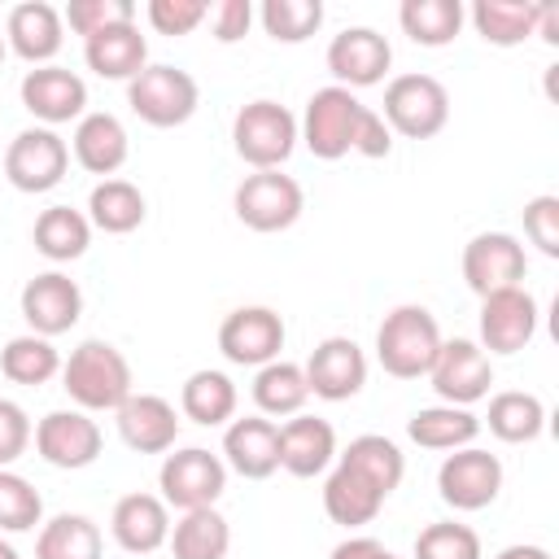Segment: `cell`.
<instances>
[{"mask_svg": "<svg viewBox=\"0 0 559 559\" xmlns=\"http://www.w3.org/2000/svg\"><path fill=\"white\" fill-rule=\"evenodd\" d=\"M17 306H22L26 328H31L35 336H48V341H52V336H61V332H70V328L79 323V314H83V293H79V284H74L66 271H44V275L26 280Z\"/></svg>", "mask_w": 559, "mask_h": 559, "instance_id": "e0dca14e", "label": "cell"}, {"mask_svg": "<svg viewBox=\"0 0 559 559\" xmlns=\"http://www.w3.org/2000/svg\"><path fill=\"white\" fill-rule=\"evenodd\" d=\"M157 489H162L157 498L166 507H179V511L214 507L227 489V463L218 454H210L205 445H183V450L162 459Z\"/></svg>", "mask_w": 559, "mask_h": 559, "instance_id": "ba28073f", "label": "cell"}, {"mask_svg": "<svg viewBox=\"0 0 559 559\" xmlns=\"http://www.w3.org/2000/svg\"><path fill=\"white\" fill-rule=\"evenodd\" d=\"M393 148V131L384 127V118L376 109L362 105V118H358V131H354V153L362 157H389Z\"/></svg>", "mask_w": 559, "mask_h": 559, "instance_id": "c3c4849f", "label": "cell"}, {"mask_svg": "<svg viewBox=\"0 0 559 559\" xmlns=\"http://www.w3.org/2000/svg\"><path fill=\"white\" fill-rule=\"evenodd\" d=\"M489 432L507 445H524V441H537L542 428H546V406L537 393H524V389H507V393H493L489 397V415H485Z\"/></svg>", "mask_w": 559, "mask_h": 559, "instance_id": "e575fe53", "label": "cell"}, {"mask_svg": "<svg viewBox=\"0 0 559 559\" xmlns=\"http://www.w3.org/2000/svg\"><path fill=\"white\" fill-rule=\"evenodd\" d=\"M35 249L48 258V262H74L87 253L92 245V223L83 210L74 205H48L39 218H35V231H31Z\"/></svg>", "mask_w": 559, "mask_h": 559, "instance_id": "1f68e13d", "label": "cell"}, {"mask_svg": "<svg viewBox=\"0 0 559 559\" xmlns=\"http://www.w3.org/2000/svg\"><path fill=\"white\" fill-rule=\"evenodd\" d=\"M223 463L245 480H266L280 472V424L266 415L231 419L223 432Z\"/></svg>", "mask_w": 559, "mask_h": 559, "instance_id": "ffe728a7", "label": "cell"}, {"mask_svg": "<svg viewBox=\"0 0 559 559\" xmlns=\"http://www.w3.org/2000/svg\"><path fill=\"white\" fill-rule=\"evenodd\" d=\"M35 524H44L39 489L13 467H0V533H31Z\"/></svg>", "mask_w": 559, "mask_h": 559, "instance_id": "60d3db41", "label": "cell"}, {"mask_svg": "<svg viewBox=\"0 0 559 559\" xmlns=\"http://www.w3.org/2000/svg\"><path fill=\"white\" fill-rule=\"evenodd\" d=\"M205 22H210V31H214L218 44H236L253 26V4L249 0H218V4H210Z\"/></svg>", "mask_w": 559, "mask_h": 559, "instance_id": "7dc6e473", "label": "cell"}, {"mask_svg": "<svg viewBox=\"0 0 559 559\" xmlns=\"http://www.w3.org/2000/svg\"><path fill=\"white\" fill-rule=\"evenodd\" d=\"M0 559H22V555H17V546H13V542H4V537H0Z\"/></svg>", "mask_w": 559, "mask_h": 559, "instance_id": "f5cc1de1", "label": "cell"}, {"mask_svg": "<svg viewBox=\"0 0 559 559\" xmlns=\"http://www.w3.org/2000/svg\"><path fill=\"white\" fill-rule=\"evenodd\" d=\"M70 170V144L52 127H26L4 148V175L17 192H52Z\"/></svg>", "mask_w": 559, "mask_h": 559, "instance_id": "9c48e42d", "label": "cell"}, {"mask_svg": "<svg viewBox=\"0 0 559 559\" xmlns=\"http://www.w3.org/2000/svg\"><path fill=\"white\" fill-rule=\"evenodd\" d=\"M144 192L131 179H100L87 197V223L105 236H127L144 223Z\"/></svg>", "mask_w": 559, "mask_h": 559, "instance_id": "4dcf8cb0", "label": "cell"}, {"mask_svg": "<svg viewBox=\"0 0 559 559\" xmlns=\"http://www.w3.org/2000/svg\"><path fill=\"white\" fill-rule=\"evenodd\" d=\"M166 546H170L175 559H227L231 524L223 520L218 507H197V511H183V520L170 524Z\"/></svg>", "mask_w": 559, "mask_h": 559, "instance_id": "83f0119b", "label": "cell"}, {"mask_svg": "<svg viewBox=\"0 0 559 559\" xmlns=\"http://www.w3.org/2000/svg\"><path fill=\"white\" fill-rule=\"evenodd\" d=\"M236 384H231V376H223V371H210V367H201V371H192L188 380H183V389H179V411L192 419V424H201V428H218V424H231V415H236Z\"/></svg>", "mask_w": 559, "mask_h": 559, "instance_id": "d6a6232c", "label": "cell"}, {"mask_svg": "<svg viewBox=\"0 0 559 559\" xmlns=\"http://www.w3.org/2000/svg\"><path fill=\"white\" fill-rule=\"evenodd\" d=\"M480 432V419L467 411V406H424L406 419V437L419 445V450H463L472 445Z\"/></svg>", "mask_w": 559, "mask_h": 559, "instance_id": "f546056e", "label": "cell"}, {"mask_svg": "<svg viewBox=\"0 0 559 559\" xmlns=\"http://www.w3.org/2000/svg\"><path fill=\"white\" fill-rule=\"evenodd\" d=\"M524 271H528V258L511 231H480L463 245V280L476 297L524 284Z\"/></svg>", "mask_w": 559, "mask_h": 559, "instance_id": "7c38bea8", "label": "cell"}, {"mask_svg": "<svg viewBox=\"0 0 559 559\" xmlns=\"http://www.w3.org/2000/svg\"><path fill=\"white\" fill-rule=\"evenodd\" d=\"M537 336V297L515 284L502 293L480 297V349L489 354H520Z\"/></svg>", "mask_w": 559, "mask_h": 559, "instance_id": "2e32d148", "label": "cell"}, {"mask_svg": "<svg viewBox=\"0 0 559 559\" xmlns=\"http://www.w3.org/2000/svg\"><path fill=\"white\" fill-rule=\"evenodd\" d=\"M231 148L253 170H280L297 148V118L280 100H249L231 118Z\"/></svg>", "mask_w": 559, "mask_h": 559, "instance_id": "3957f363", "label": "cell"}, {"mask_svg": "<svg viewBox=\"0 0 559 559\" xmlns=\"http://www.w3.org/2000/svg\"><path fill=\"white\" fill-rule=\"evenodd\" d=\"M493 559H550V550H546V546H524V542H515V546L498 550Z\"/></svg>", "mask_w": 559, "mask_h": 559, "instance_id": "816d5d0a", "label": "cell"}, {"mask_svg": "<svg viewBox=\"0 0 559 559\" xmlns=\"http://www.w3.org/2000/svg\"><path fill=\"white\" fill-rule=\"evenodd\" d=\"M35 559H100V528L79 511H61L39 524Z\"/></svg>", "mask_w": 559, "mask_h": 559, "instance_id": "d590c367", "label": "cell"}, {"mask_svg": "<svg viewBox=\"0 0 559 559\" xmlns=\"http://www.w3.org/2000/svg\"><path fill=\"white\" fill-rule=\"evenodd\" d=\"M384 127L406 140H432L450 122V92L432 74H397L384 87Z\"/></svg>", "mask_w": 559, "mask_h": 559, "instance_id": "5b68a950", "label": "cell"}, {"mask_svg": "<svg viewBox=\"0 0 559 559\" xmlns=\"http://www.w3.org/2000/svg\"><path fill=\"white\" fill-rule=\"evenodd\" d=\"M83 61L100 79L131 83L148 66V39L140 35L135 22H122V26H109V31L92 35V39H83Z\"/></svg>", "mask_w": 559, "mask_h": 559, "instance_id": "4316f807", "label": "cell"}, {"mask_svg": "<svg viewBox=\"0 0 559 559\" xmlns=\"http://www.w3.org/2000/svg\"><path fill=\"white\" fill-rule=\"evenodd\" d=\"M61 39H66V22H61V9H52L48 0H26V4H13V9H9L4 44H9L22 61L48 66V61L61 52Z\"/></svg>", "mask_w": 559, "mask_h": 559, "instance_id": "7402d4cb", "label": "cell"}, {"mask_svg": "<svg viewBox=\"0 0 559 559\" xmlns=\"http://www.w3.org/2000/svg\"><path fill=\"white\" fill-rule=\"evenodd\" d=\"M384 498H389V493H384L371 476H362L358 467H349V463H341V459H336V467H332L328 480H323V511H328L332 524H345V528L371 524V520L380 515Z\"/></svg>", "mask_w": 559, "mask_h": 559, "instance_id": "484cf974", "label": "cell"}, {"mask_svg": "<svg viewBox=\"0 0 559 559\" xmlns=\"http://www.w3.org/2000/svg\"><path fill=\"white\" fill-rule=\"evenodd\" d=\"M524 236H528L546 258H559V197L542 192V197L524 201Z\"/></svg>", "mask_w": 559, "mask_h": 559, "instance_id": "f6af8a7d", "label": "cell"}, {"mask_svg": "<svg viewBox=\"0 0 559 559\" xmlns=\"http://www.w3.org/2000/svg\"><path fill=\"white\" fill-rule=\"evenodd\" d=\"M205 13H210L205 0H148L144 4V17L157 35H192L205 22Z\"/></svg>", "mask_w": 559, "mask_h": 559, "instance_id": "ee69618b", "label": "cell"}, {"mask_svg": "<svg viewBox=\"0 0 559 559\" xmlns=\"http://www.w3.org/2000/svg\"><path fill=\"white\" fill-rule=\"evenodd\" d=\"M306 384L323 402H349L367 384V354L349 336H328L306 358Z\"/></svg>", "mask_w": 559, "mask_h": 559, "instance_id": "ac0fdd59", "label": "cell"}, {"mask_svg": "<svg viewBox=\"0 0 559 559\" xmlns=\"http://www.w3.org/2000/svg\"><path fill=\"white\" fill-rule=\"evenodd\" d=\"M336 459L349 463V467H358L362 476H371L384 493H393V489L402 485V476H406V459H402L397 441H389V437H380V432H362V437H354Z\"/></svg>", "mask_w": 559, "mask_h": 559, "instance_id": "f35d334b", "label": "cell"}, {"mask_svg": "<svg viewBox=\"0 0 559 559\" xmlns=\"http://www.w3.org/2000/svg\"><path fill=\"white\" fill-rule=\"evenodd\" d=\"M231 210L236 218L249 227V231H288L301 210H306V192L293 175L284 170H253L236 183V197H231Z\"/></svg>", "mask_w": 559, "mask_h": 559, "instance_id": "52a82bcc", "label": "cell"}, {"mask_svg": "<svg viewBox=\"0 0 559 559\" xmlns=\"http://www.w3.org/2000/svg\"><path fill=\"white\" fill-rule=\"evenodd\" d=\"M0 371H4V380L35 389V384H48V380L61 371V354H57V345H52L48 336L22 332V336H13V341L0 349Z\"/></svg>", "mask_w": 559, "mask_h": 559, "instance_id": "74e56055", "label": "cell"}, {"mask_svg": "<svg viewBox=\"0 0 559 559\" xmlns=\"http://www.w3.org/2000/svg\"><path fill=\"white\" fill-rule=\"evenodd\" d=\"M31 437H35L39 459L61 467V472H79V467H92L100 459V424L79 406L74 411H48Z\"/></svg>", "mask_w": 559, "mask_h": 559, "instance_id": "5bb4252c", "label": "cell"}, {"mask_svg": "<svg viewBox=\"0 0 559 559\" xmlns=\"http://www.w3.org/2000/svg\"><path fill=\"white\" fill-rule=\"evenodd\" d=\"M328 559H397V555L376 537H345L341 546H332Z\"/></svg>", "mask_w": 559, "mask_h": 559, "instance_id": "681fc988", "label": "cell"}, {"mask_svg": "<svg viewBox=\"0 0 559 559\" xmlns=\"http://www.w3.org/2000/svg\"><path fill=\"white\" fill-rule=\"evenodd\" d=\"M253 402L266 419H284V415H301V406L310 402V384L306 371L288 358H275L266 367H258L253 376Z\"/></svg>", "mask_w": 559, "mask_h": 559, "instance_id": "836d02e7", "label": "cell"}, {"mask_svg": "<svg viewBox=\"0 0 559 559\" xmlns=\"http://www.w3.org/2000/svg\"><path fill=\"white\" fill-rule=\"evenodd\" d=\"M109 533L127 555H153L170 537V507L157 493H122L114 502Z\"/></svg>", "mask_w": 559, "mask_h": 559, "instance_id": "44dd1931", "label": "cell"}, {"mask_svg": "<svg viewBox=\"0 0 559 559\" xmlns=\"http://www.w3.org/2000/svg\"><path fill=\"white\" fill-rule=\"evenodd\" d=\"M537 35L546 44H559V9L555 4H542V17H537Z\"/></svg>", "mask_w": 559, "mask_h": 559, "instance_id": "f907efd6", "label": "cell"}, {"mask_svg": "<svg viewBox=\"0 0 559 559\" xmlns=\"http://www.w3.org/2000/svg\"><path fill=\"white\" fill-rule=\"evenodd\" d=\"M467 17H472V26H476V35L485 44L515 48L528 35H537L542 4H533V0H476Z\"/></svg>", "mask_w": 559, "mask_h": 559, "instance_id": "f1b7e54d", "label": "cell"}, {"mask_svg": "<svg viewBox=\"0 0 559 559\" xmlns=\"http://www.w3.org/2000/svg\"><path fill=\"white\" fill-rule=\"evenodd\" d=\"M127 105H131V114H135L140 122L170 131V127H183V122L197 114L201 87H197V79H192L188 70H179V66H144V70L127 83Z\"/></svg>", "mask_w": 559, "mask_h": 559, "instance_id": "277c9868", "label": "cell"}, {"mask_svg": "<svg viewBox=\"0 0 559 559\" xmlns=\"http://www.w3.org/2000/svg\"><path fill=\"white\" fill-rule=\"evenodd\" d=\"M362 118V100L349 87H319L306 100V114L297 122V140L319 157V162H336L345 153H354V131Z\"/></svg>", "mask_w": 559, "mask_h": 559, "instance_id": "8992f818", "label": "cell"}, {"mask_svg": "<svg viewBox=\"0 0 559 559\" xmlns=\"http://www.w3.org/2000/svg\"><path fill=\"white\" fill-rule=\"evenodd\" d=\"M428 380H432V389L445 406H472V402L489 397L493 362L476 341L454 336V341H441V349L428 367Z\"/></svg>", "mask_w": 559, "mask_h": 559, "instance_id": "30bf717a", "label": "cell"}, {"mask_svg": "<svg viewBox=\"0 0 559 559\" xmlns=\"http://www.w3.org/2000/svg\"><path fill=\"white\" fill-rule=\"evenodd\" d=\"M31 432H35V428H31L26 411H22L17 402L0 397V467H13V463L26 454Z\"/></svg>", "mask_w": 559, "mask_h": 559, "instance_id": "bcb514c9", "label": "cell"}, {"mask_svg": "<svg viewBox=\"0 0 559 559\" xmlns=\"http://www.w3.org/2000/svg\"><path fill=\"white\" fill-rule=\"evenodd\" d=\"M61 389L79 411H118L135 389H131V362L122 358L118 345L109 341H83L70 349L61 362Z\"/></svg>", "mask_w": 559, "mask_h": 559, "instance_id": "6da1fadb", "label": "cell"}, {"mask_svg": "<svg viewBox=\"0 0 559 559\" xmlns=\"http://www.w3.org/2000/svg\"><path fill=\"white\" fill-rule=\"evenodd\" d=\"M114 415H118V437L135 454H166L179 437V415L157 393H131Z\"/></svg>", "mask_w": 559, "mask_h": 559, "instance_id": "603a6c76", "label": "cell"}, {"mask_svg": "<svg viewBox=\"0 0 559 559\" xmlns=\"http://www.w3.org/2000/svg\"><path fill=\"white\" fill-rule=\"evenodd\" d=\"M284 319L271 306H240L218 323V349L236 367H266L284 349Z\"/></svg>", "mask_w": 559, "mask_h": 559, "instance_id": "4fadbf2b", "label": "cell"}, {"mask_svg": "<svg viewBox=\"0 0 559 559\" xmlns=\"http://www.w3.org/2000/svg\"><path fill=\"white\" fill-rule=\"evenodd\" d=\"M393 66V48L380 31L371 26H345L341 35H332L328 44V70L336 79V87H371L389 74Z\"/></svg>", "mask_w": 559, "mask_h": 559, "instance_id": "d6986e66", "label": "cell"}, {"mask_svg": "<svg viewBox=\"0 0 559 559\" xmlns=\"http://www.w3.org/2000/svg\"><path fill=\"white\" fill-rule=\"evenodd\" d=\"M4 52H9V44H4V35H0V61H4Z\"/></svg>", "mask_w": 559, "mask_h": 559, "instance_id": "db71d44e", "label": "cell"}, {"mask_svg": "<svg viewBox=\"0 0 559 559\" xmlns=\"http://www.w3.org/2000/svg\"><path fill=\"white\" fill-rule=\"evenodd\" d=\"M336 459V428L319 415H293L280 424V467L297 480L328 472Z\"/></svg>", "mask_w": 559, "mask_h": 559, "instance_id": "cb8c5ba5", "label": "cell"}, {"mask_svg": "<svg viewBox=\"0 0 559 559\" xmlns=\"http://www.w3.org/2000/svg\"><path fill=\"white\" fill-rule=\"evenodd\" d=\"M258 22L275 44H301L323 26V4L319 0H266L258 9Z\"/></svg>", "mask_w": 559, "mask_h": 559, "instance_id": "ab89813d", "label": "cell"}, {"mask_svg": "<svg viewBox=\"0 0 559 559\" xmlns=\"http://www.w3.org/2000/svg\"><path fill=\"white\" fill-rule=\"evenodd\" d=\"M415 559H480V533L459 520H437L419 528Z\"/></svg>", "mask_w": 559, "mask_h": 559, "instance_id": "b9f144b4", "label": "cell"}, {"mask_svg": "<svg viewBox=\"0 0 559 559\" xmlns=\"http://www.w3.org/2000/svg\"><path fill=\"white\" fill-rule=\"evenodd\" d=\"M22 109L31 118H39L44 127H61V122H79L87 114V83L66 70V66H35L22 74Z\"/></svg>", "mask_w": 559, "mask_h": 559, "instance_id": "9a60e30c", "label": "cell"}, {"mask_svg": "<svg viewBox=\"0 0 559 559\" xmlns=\"http://www.w3.org/2000/svg\"><path fill=\"white\" fill-rule=\"evenodd\" d=\"M502 489V463L489 450L463 445L450 450L445 463L437 467V493L454 511H485Z\"/></svg>", "mask_w": 559, "mask_h": 559, "instance_id": "8fae6325", "label": "cell"}, {"mask_svg": "<svg viewBox=\"0 0 559 559\" xmlns=\"http://www.w3.org/2000/svg\"><path fill=\"white\" fill-rule=\"evenodd\" d=\"M61 22H66L74 35L92 39V35H100V31H109V26L135 22V4H131V0H70V4L61 9Z\"/></svg>", "mask_w": 559, "mask_h": 559, "instance_id": "7bdbcfd3", "label": "cell"}, {"mask_svg": "<svg viewBox=\"0 0 559 559\" xmlns=\"http://www.w3.org/2000/svg\"><path fill=\"white\" fill-rule=\"evenodd\" d=\"M70 148H74V162H79L87 175L114 179V170H122V162H127V153H131V140H127V127H122L114 114L96 109V114H83V118L74 122Z\"/></svg>", "mask_w": 559, "mask_h": 559, "instance_id": "d4e9b609", "label": "cell"}, {"mask_svg": "<svg viewBox=\"0 0 559 559\" xmlns=\"http://www.w3.org/2000/svg\"><path fill=\"white\" fill-rule=\"evenodd\" d=\"M441 349V328L428 306H393L376 328V358L384 376L393 380H419L428 376L432 358Z\"/></svg>", "mask_w": 559, "mask_h": 559, "instance_id": "7a4b0ae2", "label": "cell"}, {"mask_svg": "<svg viewBox=\"0 0 559 559\" xmlns=\"http://www.w3.org/2000/svg\"><path fill=\"white\" fill-rule=\"evenodd\" d=\"M463 17H467V9L459 0H402V9H397L402 31L424 48L450 44L463 31Z\"/></svg>", "mask_w": 559, "mask_h": 559, "instance_id": "8d00e7d4", "label": "cell"}]
</instances>
